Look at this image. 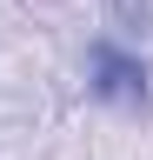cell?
I'll return each instance as SVG.
<instances>
[{"label":"cell","instance_id":"obj_1","mask_svg":"<svg viewBox=\"0 0 153 160\" xmlns=\"http://www.w3.org/2000/svg\"><path fill=\"white\" fill-rule=\"evenodd\" d=\"M87 93L100 107H120V113H146L153 100V73L140 53H127L120 40H93L87 47Z\"/></svg>","mask_w":153,"mask_h":160},{"label":"cell","instance_id":"obj_2","mask_svg":"<svg viewBox=\"0 0 153 160\" xmlns=\"http://www.w3.org/2000/svg\"><path fill=\"white\" fill-rule=\"evenodd\" d=\"M107 20L120 33H146L153 27V0H107Z\"/></svg>","mask_w":153,"mask_h":160}]
</instances>
